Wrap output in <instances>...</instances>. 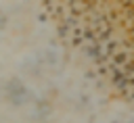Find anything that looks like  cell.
I'll return each instance as SVG.
<instances>
[{
  "mask_svg": "<svg viewBox=\"0 0 134 123\" xmlns=\"http://www.w3.org/2000/svg\"><path fill=\"white\" fill-rule=\"evenodd\" d=\"M0 123H134V0H0Z\"/></svg>",
  "mask_w": 134,
  "mask_h": 123,
  "instance_id": "1",
  "label": "cell"
}]
</instances>
